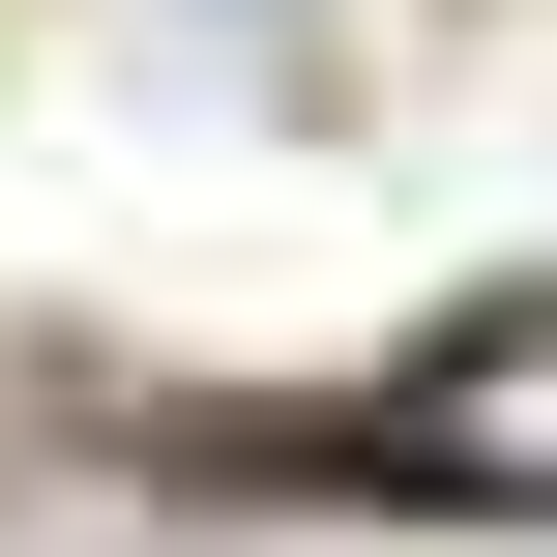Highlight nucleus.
<instances>
[{
	"mask_svg": "<svg viewBox=\"0 0 557 557\" xmlns=\"http://www.w3.org/2000/svg\"><path fill=\"white\" fill-rule=\"evenodd\" d=\"M382 470L411 499H557V294H499L441 382H382Z\"/></svg>",
	"mask_w": 557,
	"mask_h": 557,
	"instance_id": "obj_1",
	"label": "nucleus"
}]
</instances>
